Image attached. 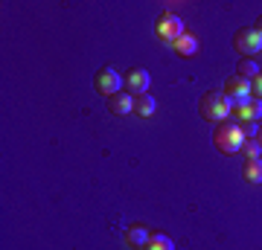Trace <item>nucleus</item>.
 I'll return each mask as SVG.
<instances>
[{
  "mask_svg": "<svg viewBox=\"0 0 262 250\" xmlns=\"http://www.w3.org/2000/svg\"><path fill=\"white\" fill-rule=\"evenodd\" d=\"M239 128H242L245 140H253L259 134V122H239Z\"/></svg>",
  "mask_w": 262,
  "mask_h": 250,
  "instance_id": "nucleus-17",
  "label": "nucleus"
},
{
  "mask_svg": "<svg viewBox=\"0 0 262 250\" xmlns=\"http://www.w3.org/2000/svg\"><path fill=\"white\" fill-rule=\"evenodd\" d=\"M155 32H158L160 41L172 44V41H178V38L184 35V20H181L175 12H163V15L155 20Z\"/></svg>",
  "mask_w": 262,
  "mask_h": 250,
  "instance_id": "nucleus-4",
  "label": "nucleus"
},
{
  "mask_svg": "<svg viewBox=\"0 0 262 250\" xmlns=\"http://www.w3.org/2000/svg\"><path fill=\"white\" fill-rule=\"evenodd\" d=\"M253 96H256V99H262V73L253 79Z\"/></svg>",
  "mask_w": 262,
  "mask_h": 250,
  "instance_id": "nucleus-18",
  "label": "nucleus"
},
{
  "mask_svg": "<svg viewBox=\"0 0 262 250\" xmlns=\"http://www.w3.org/2000/svg\"><path fill=\"white\" fill-rule=\"evenodd\" d=\"M230 120L233 122H259L262 120V99L251 96L248 102L236 105L233 111H230Z\"/></svg>",
  "mask_w": 262,
  "mask_h": 250,
  "instance_id": "nucleus-8",
  "label": "nucleus"
},
{
  "mask_svg": "<svg viewBox=\"0 0 262 250\" xmlns=\"http://www.w3.org/2000/svg\"><path fill=\"white\" fill-rule=\"evenodd\" d=\"M233 47L242 53V56H253V53H259L262 50V35L253 27H242L233 35Z\"/></svg>",
  "mask_w": 262,
  "mask_h": 250,
  "instance_id": "nucleus-7",
  "label": "nucleus"
},
{
  "mask_svg": "<svg viewBox=\"0 0 262 250\" xmlns=\"http://www.w3.org/2000/svg\"><path fill=\"white\" fill-rule=\"evenodd\" d=\"M94 87H96L99 96H108V99H111L114 93L122 90V79H120V73H117L114 67H99L96 76H94Z\"/></svg>",
  "mask_w": 262,
  "mask_h": 250,
  "instance_id": "nucleus-5",
  "label": "nucleus"
},
{
  "mask_svg": "<svg viewBox=\"0 0 262 250\" xmlns=\"http://www.w3.org/2000/svg\"><path fill=\"white\" fill-rule=\"evenodd\" d=\"M172 50H175L178 56H184V58H192L198 53V38L192 35V32H184L178 41H172Z\"/></svg>",
  "mask_w": 262,
  "mask_h": 250,
  "instance_id": "nucleus-11",
  "label": "nucleus"
},
{
  "mask_svg": "<svg viewBox=\"0 0 262 250\" xmlns=\"http://www.w3.org/2000/svg\"><path fill=\"white\" fill-rule=\"evenodd\" d=\"M242 177L248 184H262V160L259 157H251L242 163Z\"/></svg>",
  "mask_w": 262,
  "mask_h": 250,
  "instance_id": "nucleus-12",
  "label": "nucleus"
},
{
  "mask_svg": "<svg viewBox=\"0 0 262 250\" xmlns=\"http://www.w3.org/2000/svg\"><path fill=\"white\" fill-rule=\"evenodd\" d=\"M253 29H256V32H259V35H262V15H259V18H256V24H253Z\"/></svg>",
  "mask_w": 262,
  "mask_h": 250,
  "instance_id": "nucleus-19",
  "label": "nucleus"
},
{
  "mask_svg": "<svg viewBox=\"0 0 262 250\" xmlns=\"http://www.w3.org/2000/svg\"><path fill=\"white\" fill-rule=\"evenodd\" d=\"M213 143L222 154H239L242 151V143H245V134L239 128V122L233 120H225L215 125V134H213Z\"/></svg>",
  "mask_w": 262,
  "mask_h": 250,
  "instance_id": "nucleus-2",
  "label": "nucleus"
},
{
  "mask_svg": "<svg viewBox=\"0 0 262 250\" xmlns=\"http://www.w3.org/2000/svg\"><path fill=\"white\" fill-rule=\"evenodd\" d=\"M155 108H158V102H155V96H151V93H140V96H134V113H137V117H151Z\"/></svg>",
  "mask_w": 262,
  "mask_h": 250,
  "instance_id": "nucleus-13",
  "label": "nucleus"
},
{
  "mask_svg": "<svg viewBox=\"0 0 262 250\" xmlns=\"http://www.w3.org/2000/svg\"><path fill=\"white\" fill-rule=\"evenodd\" d=\"M146 250H175V241L169 239L166 233H151Z\"/></svg>",
  "mask_w": 262,
  "mask_h": 250,
  "instance_id": "nucleus-15",
  "label": "nucleus"
},
{
  "mask_svg": "<svg viewBox=\"0 0 262 250\" xmlns=\"http://www.w3.org/2000/svg\"><path fill=\"white\" fill-rule=\"evenodd\" d=\"M108 111L117 113V117H125V113H134V96L128 90H120L114 93L111 99H108Z\"/></svg>",
  "mask_w": 262,
  "mask_h": 250,
  "instance_id": "nucleus-10",
  "label": "nucleus"
},
{
  "mask_svg": "<svg viewBox=\"0 0 262 250\" xmlns=\"http://www.w3.org/2000/svg\"><path fill=\"white\" fill-rule=\"evenodd\" d=\"M149 227H143V224H131V227H125V233H122V241H125V247L128 250H146V244H149Z\"/></svg>",
  "mask_w": 262,
  "mask_h": 250,
  "instance_id": "nucleus-9",
  "label": "nucleus"
},
{
  "mask_svg": "<svg viewBox=\"0 0 262 250\" xmlns=\"http://www.w3.org/2000/svg\"><path fill=\"white\" fill-rule=\"evenodd\" d=\"M149 84H151V76H149V70H143V67H131L128 73L122 76V90H128L131 96L149 93Z\"/></svg>",
  "mask_w": 262,
  "mask_h": 250,
  "instance_id": "nucleus-6",
  "label": "nucleus"
},
{
  "mask_svg": "<svg viewBox=\"0 0 262 250\" xmlns=\"http://www.w3.org/2000/svg\"><path fill=\"white\" fill-rule=\"evenodd\" d=\"M198 111H201V117H204L207 122H225L230 120V111H233V105H230V99L225 96V90H207L204 96H201V102H198Z\"/></svg>",
  "mask_w": 262,
  "mask_h": 250,
  "instance_id": "nucleus-1",
  "label": "nucleus"
},
{
  "mask_svg": "<svg viewBox=\"0 0 262 250\" xmlns=\"http://www.w3.org/2000/svg\"><path fill=\"white\" fill-rule=\"evenodd\" d=\"M239 154H242L245 160L259 157V154H262V146L256 143V137H253V140H245V143H242V151H239Z\"/></svg>",
  "mask_w": 262,
  "mask_h": 250,
  "instance_id": "nucleus-16",
  "label": "nucleus"
},
{
  "mask_svg": "<svg viewBox=\"0 0 262 250\" xmlns=\"http://www.w3.org/2000/svg\"><path fill=\"white\" fill-rule=\"evenodd\" d=\"M236 73L239 76H245V79H256V76L262 73V67H259V61L256 58H251V56H245V58H239V67H236Z\"/></svg>",
  "mask_w": 262,
  "mask_h": 250,
  "instance_id": "nucleus-14",
  "label": "nucleus"
},
{
  "mask_svg": "<svg viewBox=\"0 0 262 250\" xmlns=\"http://www.w3.org/2000/svg\"><path fill=\"white\" fill-rule=\"evenodd\" d=\"M256 143L262 146V125H259V134H256Z\"/></svg>",
  "mask_w": 262,
  "mask_h": 250,
  "instance_id": "nucleus-20",
  "label": "nucleus"
},
{
  "mask_svg": "<svg viewBox=\"0 0 262 250\" xmlns=\"http://www.w3.org/2000/svg\"><path fill=\"white\" fill-rule=\"evenodd\" d=\"M225 96L230 99V105H242V102H248L253 96V82L251 79H245V76H239V73H233V76H227V82H225Z\"/></svg>",
  "mask_w": 262,
  "mask_h": 250,
  "instance_id": "nucleus-3",
  "label": "nucleus"
}]
</instances>
